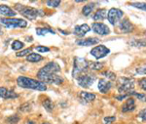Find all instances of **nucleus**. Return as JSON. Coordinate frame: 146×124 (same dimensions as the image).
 Listing matches in <instances>:
<instances>
[{
	"instance_id": "obj_1",
	"label": "nucleus",
	"mask_w": 146,
	"mask_h": 124,
	"mask_svg": "<svg viewBox=\"0 0 146 124\" xmlns=\"http://www.w3.org/2000/svg\"><path fill=\"white\" fill-rule=\"evenodd\" d=\"M17 83L20 87L27 88V89L38 90V91L47 90V86L44 82L40 80L32 79V78H28L27 76H19L17 78Z\"/></svg>"
},
{
	"instance_id": "obj_2",
	"label": "nucleus",
	"mask_w": 146,
	"mask_h": 124,
	"mask_svg": "<svg viewBox=\"0 0 146 124\" xmlns=\"http://www.w3.org/2000/svg\"><path fill=\"white\" fill-rule=\"evenodd\" d=\"M60 71V66L58 63L56 62H51L48 63L46 66H44L43 68L37 72V77L40 81L44 82L47 78L50 77V76L56 74L58 72Z\"/></svg>"
},
{
	"instance_id": "obj_3",
	"label": "nucleus",
	"mask_w": 146,
	"mask_h": 124,
	"mask_svg": "<svg viewBox=\"0 0 146 124\" xmlns=\"http://www.w3.org/2000/svg\"><path fill=\"white\" fill-rule=\"evenodd\" d=\"M89 68V62L87 60L80 57H75L74 63H73V70H72V76L74 78H79L83 74H86Z\"/></svg>"
},
{
	"instance_id": "obj_4",
	"label": "nucleus",
	"mask_w": 146,
	"mask_h": 124,
	"mask_svg": "<svg viewBox=\"0 0 146 124\" xmlns=\"http://www.w3.org/2000/svg\"><path fill=\"white\" fill-rule=\"evenodd\" d=\"M15 9L21 14V15L25 17L27 19H29V20H34L35 18H37V17L39 16V13H40V11L37 10V9L32 8V7L25 6V5H21V4H16Z\"/></svg>"
},
{
	"instance_id": "obj_5",
	"label": "nucleus",
	"mask_w": 146,
	"mask_h": 124,
	"mask_svg": "<svg viewBox=\"0 0 146 124\" xmlns=\"http://www.w3.org/2000/svg\"><path fill=\"white\" fill-rule=\"evenodd\" d=\"M0 25H5L9 28L15 27H25L27 25V22L22 19L16 18H0Z\"/></svg>"
},
{
	"instance_id": "obj_6",
	"label": "nucleus",
	"mask_w": 146,
	"mask_h": 124,
	"mask_svg": "<svg viewBox=\"0 0 146 124\" xmlns=\"http://www.w3.org/2000/svg\"><path fill=\"white\" fill-rule=\"evenodd\" d=\"M135 87V79L131 77H121L118 80V90L119 92L129 93L133 91Z\"/></svg>"
},
{
	"instance_id": "obj_7",
	"label": "nucleus",
	"mask_w": 146,
	"mask_h": 124,
	"mask_svg": "<svg viewBox=\"0 0 146 124\" xmlns=\"http://www.w3.org/2000/svg\"><path fill=\"white\" fill-rule=\"evenodd\" d=\"M123 15H124V13L122 10L117 9V8H111L107 13L108 22L111 23V25H115L122 18H123Z\"/></svg>"
},
{
	"instance_id": "obj_8",
	"label": "nucleus",
	"mask_w": 146,
	"mask_h": 124,
	"mask_svg": "<svg viewBox=\"0 0 146 124\" xmlns=\"http://www.w3.org/2000/svg\"><path fill=\"white\" fill-rule=\"evenodd\" d=\"M110 53V50L105 47L104 45H98L95 48L92 49L91 51V55L94 56L96 59H101L106 57L108 54Z\"/></svg>"
},
{
	"instance_id": "obj_9",
	"label": "nucleus",
	"mask_w": 146,
	"mask_h": 124,
	"mask_svg": "<svg viewBox=\"0 0 146 124\" xmlns=\"http://www.w3.org/2000/svg\"><path fill=\"white\" fill-rule=\"evenodd\" d=\"M96 80V76L93 74H83L82 76H80L79 78H77L78 81V84L83 88H89L92 86L94 83V81Z\"/></svg>"
},
{
	"instance_id": "obj_10",
	"label": "nucleus",
	"mask_w": 146,
	"mask_h": 124,
	"mask_svg": "<svg viewBox=\"0 0 146 124\" xmlns=\"http://www.w3.org/2000/svg\"><path fill=\"white\" fill-rule=\"evenodd\" d=\"M92 28H93V30L96 34H100V35H107L110 33L109 27L102 23H94L92 25Z\"/></svg>"
},
{
	"instance_id": "obj_11",
	"label": "nucleus",
	"mask_w": 146,
	"mask_h": 124,
	"mask_svg": "<svg viewBox=\"0 0 146 124\" xmlns=\"http://www.w3.org/2000/svg\"><path fill=\"white\" fill-rule=\"evenodd\" d=\"M119 28L122 32L129 33V32H131L133 29H135V27H133V25L129 22L128 19H123L119 25Z\"/></svg>"
},
{
	"instance_id": "obj_12",
	"label": "nucleus",
	"mask_w": 146,
	"mask_h": 124,
	"mask_svg": "<svg viewBox=\"0 0 146 124\" xmlns=\"http://www.w3.org/2000/svg\"><path fill=\"white\" fill-rule=\"evenodd\" d=\"M18 97L19 95L17 93L11 91V90L7 89L5 87H0V98H2V99H16Z\"/></svg>"
},
{
	"instance_id": "obj_13",
	"label": "nucleus",
	"mask_w": 146,
	"mask_h": 124,
	"mask_svg": "<svg viewBox=\"0 0 146 124\" xmlns=\"http://www.w3.org/2000/svg\"><path fill=\"white\" fill-rule=\"evenodd\" d=\"M111 87H112V83L110 82L109 80L100 79V81H98V90H100L101 93H103V94L107 93L110 90V88H111Z\"/></svg>"
},
{
	"instance_id": "obj_14",
	"label": "nucleus",
	"mask_w": 146,
	"mask_h": 124,
	"mask_svg": "<svg viewBox=\"0 0 146 124\" xmlns=\"http://www.w3.org/2000/svg\"><path fill=\"white\" fill-rule=\"evenodd\" d=\"M91 30V27H89L88 25L84 23V25H77L74 28V34H76L77 36L79 37H82L84 36L86 33H88Z\"/></svg>"
},
{
	"instance_id": "obj_15",
	"label": "nucleus",
	"mask_w": 146,
	"mask_h": 124,
	"mask_svg": "<svg viewBox=\"0 0 146 124\" xmlns=\"http://www.w3.org/2000/svg\"><path fill=\"white\" fill-rule=\"evenodd\" d=\"M0 15L6 17V18H14L16 12L7 5H0Z\"/></svg>"
},
{
	"instance_id": "obj_16",
	"label": "nucleus",
	"mask_w": 146,
	"mask_h": 124,
	"mask_svg": "<svg viewBox=\"0 0 146 124\" xmlns=\"http://www.w3.org/2000/svg\"><path fill=\"white\" fill-rule=\"evenodd\" d=\"M98 42H100V39H98V38L90 37V38H86V39L77 40L76 44L77 45H80V46H91V45L98 44Z\"/></svg>"
},
{
	"instance_id": "obj_17",
	"label": "nucleus",
	"mask_w": 146,
	"mask_h": 124,
	"mask_svg": "<svg viewBox=\"0 0 146 124\" xmlns=\"http://www.w3.org/2000/svg\"><path fill=\"white\" fill-rule=\"evenodd\" d=\"M135 109V102L133 98H129L126 101V103L122 106V111H123V113L133 111Z\"/></svg>"
},
{
	"instance_id": "obj_18",
	"label": "nucleus",
	"mask_w": 146,
	"mask_h": 124,
	"mask_svg": "<svg viewBox=\"0 0 146 124\" xmlns=\"http://www.w3.org/2000/svg\"><path fill=\"white\" fill-rule=\"evenodd\" d=\"M107 13L108 12L105 9H100L96 12V14L93 16V19L95 21H103L104 19L107 18Z\"/></svg>"
},
{
	"instance_id": "obj_19",
	"label": "nucleus",
	"mask_w": 146,
	"mask_h": 124,
	"mask_svg": "<svg viewBox=\"0 0 146 124\" xmlns=\"http://www.w3.org/2000/svg\"><path fill=\"white\" fill-rule=\"evenodd\" d=\"M42 60H43V57L36 53H31L27 57V61L30 62V63H38V62L42 61Z\"/></svg>"
},
{
	"instance_id": "obj_20",
	"label": "nucleus",
	"mask_w": 146,
	"mask_h": 124,
	"mask_svg": "<svg viewBox=\"0 0 146 124\" xmlns=\"http://www.w3.org/2000/svg\"><path fill=\"white\" fill-rule=\"evenodd\" d=\"M80 97L82 98V100H84L85 102H93L96 99V95L93 93L89 92H81L80 93Z\"/></svg>"
},
{
	"instance_id": "obj_21",
	"label": "nucleus",
	"mask_w": 146,
	"mask_h": 124,
	"mask_svg": "<svg viewBox=\"0 0 146 124\" xmlns=\"http://www.w3.org/2000/svg\"><path fill=\"white\" fill-rule=\"evenodd\" d=\"M36 33L39 36H44L47 33H52V34H55V32L51 28H46V27H38L36 28Z\"/></svg>"
},
{
	"instance_id": "obj_22",
	"label": "nucleus",
	"mask_w": 146,
	"mask_h": 124,
	"mask_svg": "<svg viewBox=\"0 0 146 124\" xmlns=\"http://www.w3.org/2000/svg\"><path fill=\"white\" fill-rule=\"evenodd\" d=\"M94 8H95V4H88V5L84 6L83 10H82V13H83L84 16L88 17L92 12H93Z\"/></svg>"
},
{
	"instance_id": "obj_23",
	"label": "nucleus",
	"mask_w": 146,
	"mask_h": 124,
	"mask_svg": "<svg viewBox=\"0 0 146 124\" xmlns=\"http://www.w3.org/2000/svg\"><path fill=\"white\" fill-rule=\"evenodd\" d=\"M103 68V64L102 63H98V62H92L89 63V68L94 70H100Z\"/></svg>"
},
{
	"instance_id": "obj_24",
	"label": "nucleus",
	"mask_w": 146,
	"mask_h": 124,
	"mask_svg": "<svg viewBox=\"0 0 146 124\" xmlns=\"http://www.w3.org/2000/svg\"><path fill=\"white\" fill-rule=\"evenodd\" d=\"M43 107H44V109L48 111H52L54 109V104L52 103L51 100H49V99H46L45 101L43 102Z\"/></svg>"
},
{
	"instance_id": "obj_25",
	"label": "nucleus",
	"mask_w": 146,
	"mask_h": 124,
	"mask_svg": "<svg viewBox=\"0 0 146 124\" xmlns=\"http://www.w3.org/2000/svg\"><path fill=\"white\" fill-rule=\"evenodd\" d=\"M23 43L22 41H20V40H15V41L12 43V49L13 50H16V51H18V50H21L23 48Z\"/></svg>"
},
{
	"instance_id": "obj_26",
	"label": "nucleus",
	"mask_w": 146,
	"mask_h": 124,
	"mask_svg": "<svg viewBox=\"0 0 146 124\" xmlns=\"http://www.w3.org/2000/svg\"><path fill=\"white\" fill-rule=\"evenodd\" d=\"M131 6L135 7V8L140 9V10L146 11V3H143V2H131Z\"/></svg>"
},
{
	"instance_id": "obj_27",
	"label": "nucleus",
	"mask_w": 146,
	"mask_h": 124,
	"mask_svg": "<svg viewBox=\"0 0 146 124\" xmlns=\"http://www.w3.org/2000/svg\"><path fill=\"white\" fill-rule=\"evenodd\" d=\"M131 44L133 45V46H136V47H144L146 46V40L144 39L133 40V41H131Z\"/></svg>"
},
{
	"instance_id": "obj_28",
	"label": "nucleus",
	"mask_w": 146,
	"mask_h": 124,
	"mask_svg": "<svg viewBox=\"0 0 146 124\" xmlns=\"http://www.w3.org/2000/svg\"><path fill=\"white\" fill-rule=\"evenodd\" d=\"M128 95H133V96H135L136 98H138L140 101L146 102V95L145 94H139V93H136L135 91H131L128 93Z\"/></svg>"
},
{
	"instance_id": "obj_29",
	"label": "nucleus",
	"mask_w": 146,
	"mask_h": 124,
	"mask_svg": "<svg viewBox=\"0 0 146 124\" xmlns=\"http://www.w3.org/2000/svg\"><path fill=\"white\" fill-rule=\"evenodd\" d=\"M20 121V117L17 115V114H14V115H11L7 118V122L10 124H16Z\"/></svg>"
},
{
	"instance_id": "obj_30",
	"label": "nucleus",
	"mask_w": 146,
	"mask_h": 124,
	"mask_svg": "<svg viewBox=\"0 0 146 124\" xmlns=\"http://www.w3.org/2000/svg\"><path fill=\"white\" fill-rule=\"evenodd\" d=\"M46 3H47V6L53 7V8H56V7L60 6V0H53V1L49 0V1H47V2H46Z\"/></svg>"
},
{
	"instance_id": "obj_31",
	"label": "nucleus",
	"mask_w": 146,
	"mask_h": 124,
	"mask_svg": "<svg viewBox=\"0 0 146 124\" xmlns=\"http://www.w3.org/2000/svg\"><path fill=\"white\" fill-rule=\"evenodd\" d=\"M31 109V105L28 104V103H25V104L22 105L20 107V111H23V113H27V111H29Z\"/></svg>"
},
{
	"instance_id": "obj_32",
	"label": "nucleus",
	"mask_w": 146,
	"mask_h": 124,
	"mask_svg": "<svg viewBox=\"0 0 146 124\" xmlns=\"http://www.w3.org/2000/svg\"><path fill=\"white\" fill-rule=\"evenodd\" d=\"M102 75L106 76L108 79H110V80H114L115 78H116V74L111 72V71H104V72H102Z\"/></svg>"
},
{
	"instance_id": "obj_33",
	"label": "nucleus",
	"mask_w": 146,
	"mask_h": 124,
	"mask_svg": "<svg viewBox=\"0 0 146 124\" xmlns=\"http://www.w3.org/2000/svg\"><path fill=\"white\" fill-rule=\"evenodd\" d=\"M29 53H31V49L27 48V49H25V50H23V51L19 52V53L16 54V56L17 57H23V56H27V54L29 55Z\"/></svg>"
},
{
	"instance_id": "obj_34",
	"label": "nucleus",
	"mask_w": 146,
	"mask_h": 124,
	"mask_svg": "<svg viewBox=\"0 0 146 124\" xmlns=\"http://www.w3.org/2000/svg\"><path fill=\"white\" fill-rule=\"evenodd\" d=\"M35 50H36L37 52H39V53H45V52L50 51V49L45 46H37V47H35Z\"/></svg>"
},
{
	"instance_id": "obj_35",
	"label": "nucleus",
	"mask_w": 146,
	"mask_h": 124,
	"mask_svg": "<svg viewBox=\"0 0 146 124\" xmlns=\"http://www.w3.org/2000/svg\"><path fill=\"white\" fill-rule=\"evenodd\" d=\"M136 73H138V74H146V65L136 68Z\"/></svg>"
},
{
	"instance_id": "obj_36",
	"label": "nucleus",
	"mask_w": 146,
	"mask_h": 124,
	"mask_svg": "<svg viewBox=\"0 0 146 124\" xmlns=\"http://www.w3.org/2000/svg\"><path fill=\"white\" fill-rule=\"evenodd\" d=\"M115 120H116V117H115V116H106V117H104L105 124H111L114 122Z\"/></svg>"
},
{
	"instance_id": "obj_37",
	"label": "nucleus",
	"mask_w": 146,
	"mask_h": 124,
	"mask_svg": "<svg viewBox=\"0 0 146 124\" xmlns=\"http://www.w3.org/2000/svg\"><path fill=\"white\" fill-rule=\"evenodd\" d=\"M138 117H139L141 120L143 121H146V109H142L139 113H138Z\"/></svg>"
},
{
	"instance_id": "obj_38",
	"label": "nucleus",
	"mask_w": 146,
	"mask_h": 124,
	"mask_svg": "<svg viewBox=\"0 0 146 124\" xmlns=\"http://www.w3.org/2000/svg\"><path fill=\"white\" fill-rule=\"evenodd\" d=\"M139 86L142 88L144 91H146V79L145 78H142V79L139 80Z\"/></svg>"
},
{
	"instance_id": "obj_39",
	"label": "nucleus",
	"mask_w": 146,
	"mask_h": 124,
	"mask_svg": "<svg viewBox=\"0 0 146 124\" xmlns=\"http://www.w3.org/2000/svg\"><path fill=\"white\" fill-rule=\"evenodd\" d=\"M127 97H128V94H124V95H120V96H117L116 99L118 100V101H122L123 99H126Z\"/></svg>"
},
{
	"instance_id": "obj_40",
	"label": "nucleus",
	"mask_w": 146,
	"mask_h": 124,
	"mask_svg": "<svg viewBox=\"0 0 146 124\" xmlns=\"http://www.w3.org/2000/svg\"><path fill=\"white\" fill-rule=\"evenodd\" d=\"M27 124H35V123L33 122V121H27Z\"/></svg>"
},
{
	"instance_id": "obj_41",
	"label": "nucleus",
	"mask_w": 146,
	"mask_h": 124,
	"mask_svg": "<svg viewBox=\"0 0 146 124\" xmlns=\"http://www.w3.org/2000/svg\"><path fill=\"white\" fill-rule=\"evenodd\" d=\"M2 34H3V32H2V30H1V27H0V35H2Z\"/></svg>"
},
{
	"instance_id": "obj_42",
	"label": "nucleus",
	"mask_w": 146,
	"mask_h": 124,
	"mask_svg": "<svg viewBox=\"0 0 146 124\" xmlns=\"http://www.w3.org/2000/svg\"><path fill=\"white\" fill-rule=\"evenodd\" d=\"M42 124H50V123H48V122H44V123H42Z\"/></svg>"
}]
</instances>
